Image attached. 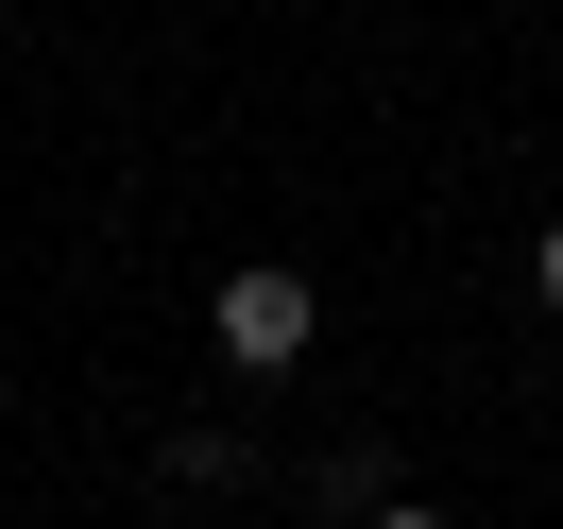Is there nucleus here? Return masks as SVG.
I'll list each match as a JSON object with an SVG mask.
<instances>
[{
  "label": "nucleus",
  "instance_id": "f03ea898",
  "mask_svg": "<svg viewBox=\"0 0 563 529\" xmlns=\"http://www.w3.org/2000/svg\"><path fill=\"white\" fill-rule=\"evenodd\" d=\"M529 290H547V308H563V222H547V240H529Z\"/></svg>",
  "mask_w": 563,
  "mask_h": 529
},
{
  "label": "nucleus",
  "instance_id": "7ed1b4c3",
  "mask_svg": "<svg viewBox=\"0 0 563 529\" xmlns=\"http://www.w3.org/2000/svg\"><path fill=\"white\" fill-rule=\"evenodd\" d=\"M376 529H444V513H427V495H393V513H376Z\"/></svg>",
  "mask_w": 563,
  "mask_h": 529
},
{
  "label": "nucleus",
  "instance_id": "f257e3e1",
  "mask_svg": "<svg viewBox=\"0 0 563 529\" xmlns=\"http://www.w3.org/2000/svg\"><path fill=\"white\" fill-rule=\"evenodd\" d=\"M206 324H222V359H240V376H290V359L324 342V290H308V274H222Z\"/></svg>",
  "mask_w": 563,
  "mask_h": 529
}]
</instances>
